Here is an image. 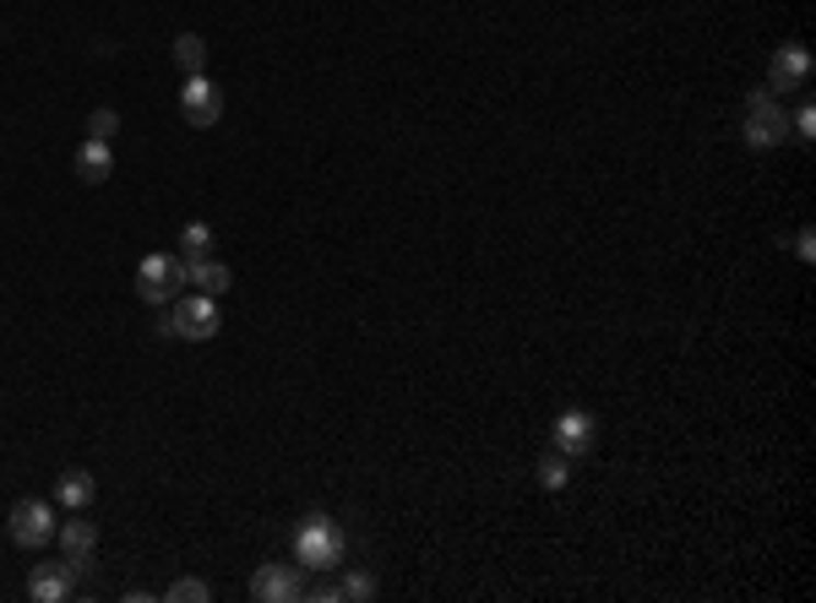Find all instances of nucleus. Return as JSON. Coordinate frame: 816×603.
<instances>
[{"label": "nucleus", "instance_id": "obj_1", "mask_svg": "<svg viewBox=\"0 0 816 603\" xmlns=\"http://www.w3.org/2000/svg\"><path fill=\"white\" fill-rule=\"evenodd\" d=\"M343 555H348V538H343V527L326 511H311L295 527V566L300 571H337Z\"/></svg>", "mask_w": 816, "mask_h": 603}, {"label": "nucleus", "instance_id": "obj_2", "mask_svg": "<svg viewBox=\"0 0 816 603\" xmlns=\"http://www.w3.org/2000/svg\"><path fill=\"white\" fill-rule=\"evenodd\" d=\"M218 326H223V310L212 294H202V289H185V294H174L169 310L159 315V332L169 337H185V343H212L218 337Z\"/></svg>", "mask_w": 816, "mask_h": 603}, {"label": "nucleus", "instance_id": "obj_3", "mask_svg": "<svg viewBox=\"0 0 816 603\" xmlns=\"http://www.w3.org/2000/svg\"><path fill=\"white\" fill-rule=\"evenodd\" d=\"M137 294L148 304H169L174 294H185V262L169 256V251L142 256V267H137Z\"/></svg>", "mask_w": 816, "mask_h": 603}, {"label": "nucleus", "instance_id": "obj_4", "mask_svg": "<svg viewBox=\"0 0 816 603\" xmlns=\"http://www.w3.org/2000/svg\"><path fill=\"white\" fill-rule=\"evenodd\" d=\"M5 533L16 549H44L55 538V506L49 500H16L5 517Z\"/></svg>", "mask_w": 816, "mask_h": 603}, {"label": "nucleus", "instance_id": "obj_5", "mask_svg": "<svg viewBox=\"0 0 816 603\" xmlns=\"http://www.w3.org/2000/svg\"><path fill=\"white\" fill-rule=\"evenodd\" d=\"M251 599L256 603H300L306 599V577L295 560H262L251 577Z\"/></svg>", "mask_w": 816, "mask_h": 603}, {"label": "nucleus", "instance_id": "obj_6", "mask_svg": "<svg viewBox=\"0 0 816 603\" xmlns=\"http://www.w3.org/2000/svg\"><path fill=\"white\" fill-rule=\"evenodd\" d=\"M180 115H185L191 131H212L218 115H223L218 82H212V77H185V88H180Z\"/></svg>", "mask_w": 816, "mask_h": 603}, {"label": "nucleus", "instance_id": "obj_7", "mask_svg": "<svg viewBox=\"0 0 816 603\" xmlns=\"http://www.w3.org/2000/svg\"><path fill=\"white\" fill-rule=\"evenodd\" d=\"M550 436H555V452L561 456H588L599 447V419L583 414V408H566V414L550 425Z\"/></svg>", "mask_w": 816, "mask_h": 603}, {"label": "nucleus", "instance_id": "obj_8", "mask_svg": "<svg viewBox=\"0 0 816 603\" xmlns=\"http://www.w3.org/2000/svg\"><path fill=\"white\" fill-rule=\"evenodd\" d=\"M806 82H812V49H806V44H784V49H773V60H768V88L801 93Z\"/></svg>", "mask_w": 816, "mask_h": 603}, {"label": "nucleus", "instance_id": "obj_9", "mask_svg": "<svg viewBox=\"0 0 816 603\" xmlns=\"http://www.w3.org/2000/svg\"><path fill=\"white\" fill-rule=\"evenodd\" d=\"M55 538H60V560H71L77 571H88V566H93L99 527L88 522V511H71V522H60V527H55Z\"/></svg>", "mask_w": 816, "mask_h": 603}, {"label": "nucleus", "instance_id": "obj_10", "mask_svg": "<svg viewBox=\"0 0 816 603\" xmlns=\"http://www.w3.org/2000/svg\"><path fill=\"white\" fill-rule=\"evenodd\" d=\"M77 566L71 560H55V566H33V577H27V599L33 603H66L77 593Z\"/></svg>", "mask_w": 816, "mask_h": 603}, {"label": "nucleus", "instance_id": "obj_11", "mask_svg": "<svg viewBox=\"0 0 816 603\" xmlns=\"http://www.w3.org/2000/svg\"><path fill=\"white\" fill-rule=\"evenodd\" d=\"M740 137H746V148H779L790 137V115L779 104H757V109H746Z\"/></svg>", "mask_w": 816, "mask_h": 603}, {"label": "nucleus", "instance_id": "obj_12", "mask_svg": "<svg viewBox=\"0 0 816 603\" xmlns=\"http://www.w3.org/2000/svg\"><path fill=\"white\" fill-rule=\"evenodd\" d=\"M229 267L218 262V256H202V262H185V289H202V294H212V300H223L229 294Z\"/></svg>", "mask_w": 816, "mask_h": 603}, {"label": "nucleus", "instance_id": "obj_13", "mask_svg": "<svg viewBox=\"0 0 816 603\" xmlns=\"http://www.w3.org/2000/svg\"><path fill=\"white\" fill-rule=\"evenodd\" d=\"M77 174H82L88 185H104V179L115 174V152H110V142L88 137V142L77 148Z\"/></svg>", "mask_w": 816, "mask_h": 603}, {"label": "nucleus", "instance_id": "obj_14", "mask_svg": "<svg viewBox=\"0 0 816 603\" xmlns=\"http://www.w3.org/2000/svg\"><path fill=\"white\" fill-rule=\"evenodd\" d=\"M55 500H60L66 511H88V506H93V473L66 467V473L55 478Z\"/></svg>", "mask_w": 816, "mask_h": 603}, {"label": "nucleus", "instance_id": "obj_15", "mask_svg": "<svg viewBox=\"0 0 816 603\" xmlns=\"http://www.w3.org/2000/svg\"><path fill=\"white\" fill-rule=\"evenodd\" d=\"M174 66H180L185 77H202V71H207V38H202V33H180V38H174Z\"/></svg>", "mask_w": 816, "mask_h": 603}, {"label": "nucleus", "instance_id": "obj_16", "mask_svg": "<svg viewBox=\"0 0 816 603\" xmlns=\"http://www.w3.org/2000/svg\"><path fill=\"white\" fill-rule=\"evenodd\" d=\"M533 478H539V489H550V495H555V489H566V484H572V456L550 452L539 467H533Z\"/></svg>", "mask_w": 816, "mask_h": 603}, {"label": "nucleus", "instance_id": "obj_17", "mask_svg": "<svg viewBox=\"0 0 816 603\" xmlns=\"http://www.w3.org/2000/svg\"><path fill=\"white\" fill-rule=\"evenodd\" d=\"M212 256V229L207 223H185L180 229V262H202Z\"/></svg>", "mask_w": 816, "mask_h": 603}, {"label": "nucleus", "instance_id": "obj_18", "mask_svg": "<svg viewBox=\"0 0 816 603\" xmlns=\"http://www.w3.org/2000/svg\"><path fill=\"white\" fill-rule=\"evenodd\" d=\"M337 599H348V603H370V599H376V577H370V571H348V577L337 582Z\"/></svg>", "mask_w": 816, "mask_h": 603}, {"label": "nucleus", "instance_id": "obj_19", "mask_svg": "<svg viewBox=\"0 0 816 603\" xmlns=\"http://www.w3.org/2000/svg\"><path fill=\"white\" fill-rule=\"evenodd\" d=\"M169 603H207L212 599V588L207 582H196V577H180V582H169V593H163Z\"/></svg>", "mask_w": 816, "mask_h": 603}, {"label": "nucleus", "instance_id": "obj_20", "mask_svg": "<svg viewBox=\"0 0 816 603\" xmlns=\"http://www.w3.org/2000/svg\"><path fill=\"white\" fill-rule=\"evenodd\" d=\"M115 131H120V115H115V109H93V115H88V137L110 142Z\"/></svg>", "mask_w": 816, "mask_h": 603}, {"label": "nucleus", "instance_id": "obj_21", "mask_svg": "<svg viewBox=\"0 0 816 603\" xmlns=\"http://www.w3.org/2000/svg\"><path fill=\"white\" fill-rule=\"evenodd\" d=\"M790 137H801V142H812L816 137V109L812 104H801V109L790 115Z\"/></svg>", "mask_w": 816, "mask_h": 603}, {"label": "nucleus", "instance_id": "obj_22", "mask_svg": "<svg viewBox=\"0 0 816 603\" xmlns=\"http://www.w3.org/2000/svg\"><path fill=\"white\" fill-rule=\"evenodd\" d=\"M795 256H801V262H816V234H812V229H801V234H795Z\"/></svg>", "mask_w": 816, "mask_h": 603}, {"label": "nucleus", "instance_id": "obj_23", "mask_svg": "<svg viewBox=\"0 0 816 603\" xmlns=\"http://www.w3.org/2000/svg\"><path fill=\"white\" fill-rule=\"evenodd\" d=\"M311 599H317V603H337V582H317V588H311Z\"/></svg>", "mask_w": 816, "mask_h": 603}, {"label": "nucleus", "instance_id": "obj_24", "mask_svg": "<svg viewBox=\"0 0 816 603\" xmlns=\"http://www.w3.org/2000/svg\"><path fill=\"white\" fill-rule=\"evenodd\" d=\"M757 104H773V88H751L746 93V109H757Z\"/></svg>", "mask_w": 816, "mask_h": 603}]
</instances>
